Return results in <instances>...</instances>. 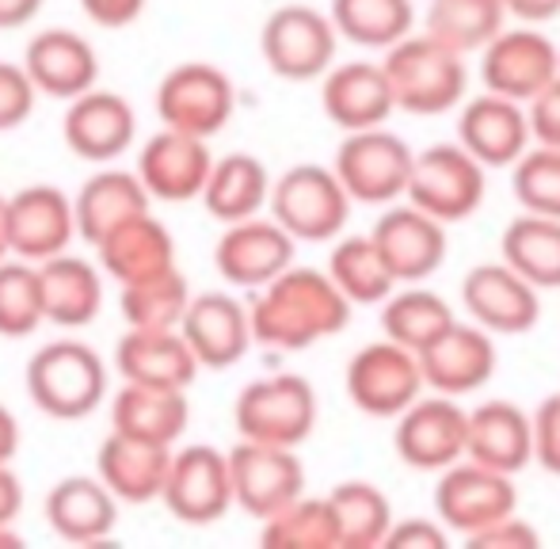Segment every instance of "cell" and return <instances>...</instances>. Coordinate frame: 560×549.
Returning <instances> with one entry per match:
<instances>
[{
	"instance_id": "6da1fadb",
	"label": "cell",
	"mask_w": 560,
	"mask_h": 549,
	"mask_svg": "<svg viewBox=\"0 0 560 549\" xmlns=\"http://www.w3.org/2000/svg\"><path fill=\"white\" fill-rule=\"evenodd\" d=\"M252 336L259 348L305 351L313 343L339 336L351 325L354 302L336 287V279L317 268H287L279 279L256 290L248 302Z\"/></svg>"
},
{
	"instance_id": "7a4b0ae2",
	"label": "cell",
	"mask_w": 560,
	"mask_h": 549,
	"mask_svg": "<svg viewBox=\"0 0 560 549\" xmlns=\"http://www.w3.org/2000/svg\"><path fill=\"white\" fill-rule=\"evenodd\" d=\"M385 73L397 92V107L408 115H446L465 104L469 66L465 54L450 50L435 35H408L385 50Z\"/></svg>"
},
{
	"instance_id": "3957f363",
	"label": "cell",
	"mask_w": 560,
	"mask_h": 549,
	"mask_svg": "<svg viewBox=\"0 0 560 549\" xmlns=\"http://www.w3.org/2000/svg\"><path fill=\"white\" fill-rule=\"evenodd\" d=\"M27 397L50 420H84L107 397V363L81 340H50L27 363Z\"/></svg>"
},
{
	"instance_id": "277c9868",
	"label": "cell",
	"mask_w": 560,
	"mask_h": 549,
	"mask_svg": "<svg viewBox=\"0 0 560 549\" xmlns=\"http://www.w3.org/2000/svg\"><path fill=\"white\" fill-rule=\"evenodd\" d=\"M351 191L336 168L325 164H294L271 187L267 214L298 241V245H328L343 237V225L351 218Z\"/></svg>"
},
{
	"instance_id": "5b68a950",
	"label": "cell",
	"mask_w": 560,
	"mask_h": 549,
	"mask_svg": "<svg viewBox=\"0 0 560 549\" xmlns=\"http://www.w3.org/2000/svg\"><path fill=\"white\" fill-rule=\"evenodd\" d=\"M317 389L302 374H267L241 389L233 405V423L241 439L275 446H302L317 428Z\"/></svg>"
},
{
	"instance_id": "8992f818",
	"label": "cell",
	"mask_w": 560,
	"mask_h": 549,
	"mask_svg": "<svg viewBox=\"0 0 560 549\" xmlns=\"http://www.w3.org/2000/svg\"><path fill=\"white\" fill-rule=\"evenodd\" d=\"M339 31L328 12L313 4H282L264 20L259 31V54L267 69L282 81H317L336 66Z\"/></svg>"
},
{
	"instance_id": "52a82bcc",
	"label": "cell",
	"mask_w": 560,
	"mask_h": 549,
	"mask_svg": "<svg viewBox=\"0 0 560 549\" xmlns=\"http://www.w3.org/2000/svg\"><path fill=\"white\" fill-rule=\"evenodd\" d=\"M343 382L354 409L374 416V420H397L428 389L420 355L389 336L354 351Z\"/></svg>"
},
{
	"instance_id": "ba28073f",
	"label": "cell",
	"mask_w": 560,
	"mask_h": 549,
	"mask_svg": "<svg viewBox=\"0 0 560 549\" xmlns=\"http://www.w3.org/2000/svg\"><path fill=\"white\" fill-rule=\"evenodd\" d=\"M485 172L488 168L462 141H439V145H428L423 153H416L405 199L446 225L469 222L480 210V202H485Z\"/></svg>"
},
{
	"instance_id": "9c48e42d",
	"label": "cell",
	"mask_w": 560,
	"mask_h": 549,
	"mask_svg": "<svg viewBox=\"0 0 560 549\" xmlns=\"http://www.w3.org/2000/svg\"><path fill=\"white\" fill-rule=\"evenodd\" d=\"M416 149L400 135L385 127L374 130H354L339 141L336 149V176L351 191L354 202L366 207H393L408 195V179H412Z\"/></svg>"
},
{
	"instance_id": "30bf717a",
	"label": "cell",
	"mask_w": 560,
	"mask_h": 549,
	"mask_svg": "<svg viewBox=\"0 0 560 549\" xmlns=\"http://www.w3.org/2000/svg\"><path fill=\"white\" fill-rule=\"evenodd\" d=\"M515 512H518V489L511 474L480 466L472 458H462L457 466L439 474L435 515L446 523L450 535L469 542L480 530L495 527V523H503Z\"/></svg>"
},
{
	"instance_id": "8fae6325",
	"label": "cell",
	"mask_w": 560,
	"mask_h": 549,
	"mask_svg": "<svg viewBox=\"0 0 560 549\" xmlns=\"http://www.w3.org/2000/svg\"><path fill=\"white\" fill-rule=\"evenodd\" d=\"M236 107V89L225 69L210 61H184L168 69L156 84V119L168 130H184L195 138H214L225 130Z\"/></svg>"
},
{
	"instance_id": "7c38bea8",
	"label": "cell",
	"mask_w": 560,
	"mask_h": 549,
	"mask_svg": "<svg viewBox=\"0 0 560 549\" xmlns=\"http://www.w3.org/2000/svg\"><path fill=\"white\" fill-rule=\"evenodd\" d=\"M393 451L420 474H443L469 454V412L457 405V397H420L397 416Z\"/></svg>"
},
{
	"instance_id": "4fadbf2b",
	"label": "cell",
	"mask_w": 560,
	"mask_h": 549,
	"mask_svg": "<svg viewBox=\"0 0 560 549\" xmlns=\"http://www.w3.org/2000/svg\"><path fill=\"white\" fill-rule=\"evenodd\" d=\"M560 77V46L538 23L503 27L492 43L480 50V81L488 92H500L518 104H530Z\"/></svg>"
},
{
	"instance_id": "5bb4252c",
	"label": "cell",
	"mask_w": 560,
	"mask_h": 549,
	"mask_svg": "<svg viewBox=\"0 0 560 549\" xmlns=\"http://www.w3.org/2000/svg\"><path fill=\"white\" fill-rule=\"evenodd\" d=\"M229 474H233L236 507L259 523L305 497V466L294 446L241 439L229 451Z\"/></svg>"
},
{
	"instance_id": "9a60e30c",
	"label": "cell",
	"mask_w": 560,
	"mask_h": 549,
	"mask_svg": "<svg viewBox=\"0 0 560 549\" xmlns=\"http://www.w3.org/2000/svg\"><path fill=\"white\" fill-rule=\"evenodd\" d=\"M164 507L187 527H210L225 519L229 507H236L233 474H229V451L207 443L179 446L172 454L168 481L161 492Z\"/></svg>"
},
{
	"instance_id": "2e32d148",
	"label": "cell",
	"mask_w": 560,
	"mask_h": 549,
	"mask_svg": "<svg viewBox=\"0 0 560 549\" xmlns=\"http://www.w3.org/2000/svg\"><path fill=\"white\" fill-rule=\"evenodd\" d=\"M541 290L508 260L477 264L462 279V305L492 336H523L541 317Z\"/></svg>"
},
{
	"instance_id": "e0dca14e",
	"label": "cell",
	"mask_w": 560,
	"mask_h": 549,
	"mask_svg": "<svg viewBox=\"0 0 560 549\" xmlns=\"http://www.w3.org/2000/svg\"><path fill=\"white\" fill-rule=\"evenodd\" d=\"M298 241L282 230L275 218H244V222L225 225V233L214 245V268L241 290H259L271 279H279L287 268H294Z\"/></svg>"
},
{
	"instance_id": "ac0fdd59",
	"label": "cell",
	"mask_w": 560,
	"mask_h": 549,
	"mask_svg": "<svg viewBox=\"0 0 560 549\" xmlns=\"http://www.w3.org/2000/svg\"><path fill=\"white\" fill-rule=\"evenodd\" d=\"M370 237L377 241L382 256L389 260L400 287L408 282H428L446 264V222L431 218L416 202H393L374 222Z\"/></svg>"
},
{
	"instance_id": "d6986e66",
	"label": "cell",
	"mask_w": 560,
	"mask_h": 549,
	"mask_svg": "<svg viewBox=\"0 0 560 549\" xmlns=\"http://www.w3.org/2000/svg\"><path fill=\"white\" fill-rule=\"evenodd\" d=\"M420 363L431 394L469 397L495 378L500 351H495V336L480 328L477 320H469V325L454 320L431 348L420 351Z\"/></svg>"
},
{
	"instance_id": "ffe728a7",
	"label": "cell",
	"mask_w": 560,
	"mask_h": 549,
	"mask_svg": "<svg viewBox=\"0 0 560 549\" xmlns=\"http://www.w3.org/2000/svg\"><path fill=\"white\" fill-rule=\"evenodd\" d=\"M457 141L477 156L485 168H511L534 145L530 112L518 100L500 92H480L465 100L457 115Z\"/></svg>"
},
{
	"instance_id": "44dd1931",
	"label": "cell",
	"mask_w": 560,
	"mask_h": 549,
	"mask_svg": "<svg viewBox=\"0 0 560 549\" xmlns=\"http://www.w3.org/2000/svg\"><path fill=\"white\" fill-rule=\"evenodd\" d=\"M320 107H325L328 122L343 130V135L385 127L393 119V112H400L397 92H393V81L382 61L332 66L325 73V84H320Z\"/></svg>"
},
{
	"instance_id": "7402d4cb",
	"label": "cell",
	"mask_w": 560,
	"mask_h": 549,
	"mask_svg": "<svg viewBox=\"0 0 560 549\" xmlns=\"http://www.w3.org/2000/svg\"><path fill=\"white\" fill-rule=\"evenodd\" d=\"M218 156L210 153L207 138L184 135V130H168L153 135L138 153V176L149 187L153 199L164 202H191L202 199L214 172Z\"/></svg>"
},
{
	"instance_id": "603a6c76",
	"label": "cell",
	"mask_w": 560,
	"mask_h": 549,
	"mask_svg": "<svg viewBox=\"0 0 560 549\" xmlns=\"http://www.w3.org/2000/svg\"><path fill=\"white\" fill-rule=\"evenodd\" d=\"M8 214H12V253L31 264L61 256L73 237H81L73 199L54 184H31L8 195Z\"/></svg>"
},
{
	"instance_id": "cb8c5ba5",
	"label": "cell",
	"mask_w": 560,
	"mask_h": 549,
	"mask_svg": "<svg viewBox=\"0 0 560 549\" xmlns=\"http://www.w3.org/2000/svg\"><path fill=\"white\" fill-rule=\"evenodd\" d=\"M179 332L187 336V343L195 348V355H199V363L207 371H229L256 343V336H252V309L244 302H236L233 294H225V290L195 294Z\"/></svg>"
},
{
	"instance_id": "d4e9b609",
	"label": "cell",
	"mask_w": 560,
	"mask_h": 549,
	"mask_svg": "<svg viewBox=\"0 0 560 549\" xmlns=\"http://www.w3.org/2000/svg\"><path fill=\"white\" fill-rule=\"evenodd\" d=\"M61 135H66V145L81 161L107 164L118 161L133 145V138H138V115H133L130 100L118 96V92L89 89L84 96L69 100Z\"/></svg>"
},
{
	"instance_id": "484cf974",
	"label": "cell",
	"mask_w": 560,
	"mask_h": 549,
	"mask_svg": "<svg viewBox=\"0 0 560 549\" xmlns=\"http://www.w3.org/2000/svg\"><path fill=\"white\" fill-rule=\"evenodd\" d=\"M115 371L138 386L191 389L202 363L179 328H130L115 348Z\"/></svg>"
},
{
	"instance_id": "4316f807",
	"label": "cell",
	"mask_w": 560,
	"mask_h": 549,
	"mask_svg": "<svg viewBox=\"0 0 560 549\" xmlns=\"http://www.w3.org/2000/svg\"><path fill=\"white\" fill-rule=\"evenodd\" d=\"M118 504L122 500L107 489L100 474L96 477L73 474V477H61L58 484H50V492L43 500V519L66 542L96 546L115 535Z\"/></svg>"
},
{
	"instance_id": "83f0119b",
	"label": "cell",
	"mask_w": 560,
	"mask_h": 549,
	"mask_svg": "<svg viewBox=\"0 0 560 549\" xmlns=\"http://www.w3.org/2000/svg\"><path fill=\"white\" fill-rule=\"evenodd\" d=\"M23 69L35 81L38 96L54 100H77L100 81L96 46L69 27L38 31L23 50Z\"/></svg>"
},
{
	"instance_id": "f1b7e54d",
	"label": "cell",
	"mask_w": 560,
	"mask_h": 549,
	"mask_svg": "<svg viewBox=\"0 0 560 549\" xmlns=\"http://www.w3.org/2000/svg\"><path fill=\"white\" fill-rule=\"evenodd\" d=\"M172 454H176V446L112 428V435L100 443L96 474L104 477V484L122 504H149V500H161Z\"/></svg>"
},
{
	"instance_id": "f546056e",
	"label": "cell",
	"mask_w": 560,
	"mask_h": 549,
	"mask_svg": "<svg viewBox=\"0 0 560 549\" xmlns=\"http://www.w3.org/2000/svg\"><path fill=\"white\" fill-rule=\"evenodd\" d=\"M465 458L515 477L534 462V412L515 401H480L469 409V454Z\"/></svg>"
},
{
	"instance_id": "4dcf8cb0",
	"label": "cell",
	"mask_w": 560,
	"mask_h": 549,
	"mask_svg": "<svg viewBox=\"0 0 560 549\" xmlns=\"http://www.w3.org/2000/svg\"><path fill=\"white\" fill-rule=\"evenodd\" d=\"M96 256L104 274H112L118 287H126V282L153 279V274L176 268V237L161 218L145 210V214L115 225L96 245Z\"/></svg>"
},
{
	"instance_id": "1f68e13d",
	"label": "cell",
	"mask_w": 560,
	"mask_h": 549,
	"mask_svg": "<svg viewBox=\"0 0 560 549\" xmlns=\"http://www.w3.org/2000/svg\"><path fill=\"white\" fill-rule=\"evenodd\" d=\"M149 187L141 184L138 168H100L96 176H89L81 184V191L73 195L77 210V233L84 245L96 248L115 225L130 222V218L145 214L149 210Z\"/></svg>"
},
{
	"instance_id": "d6a6232c",
	"label": "cell",
	"mask_w": 560,
	"mask_h": 549,
	"mask_svg": "<svg viewBox=\"0 0 560 549\" xmlns=\"http://www.w3.org/2000/svg\"><path fill=\"white\" fill-rule=\"evenodd\" d=\"M46 297V325L58 328H84L104 309V274L96 264L81 256H50L38 264Z\"/></svg>"
},
{
	"instance_id": "836d02e7",
	"label": "cell",
	"mask_w": 560,
	"mask_h": 549,
	"mask_svg": "<svg viewBox=\"0 0 560 549\" xmlns=\"http://www.w3.org/2000/svg\"><path fill=\"white\" fill-rule=\"evenodd\" d=\"M191 423V401L187 389H161V386H138L122 382V389L112 401V428L126 435L153 439V443L176 446L179 435Z\"/></svg>"
},
{
	"instance_id": "e575fe53",
	"label": "cell",
	"mask_w": 560,
	"mask_h": 549,
	"mask_svg": "<svg viewBox=\"0 0 560 549\" xmlns=\"http://www.w3.org/2000/svg\"><path fill=\"white\" fill-rule=\"evenodd\" d=\"M271 172L259 156L252 153H229L218 156L214 172H210V184L202 191L207 202V214L218 218L222 225L244 222V218L264 214V207L271 202Z\"/></svg>"
},
{
	"instance_id": "d590c367",
	"label": "cell",
	"mask_w": 560,
	"mask_h": 549,
	"mask_svg": "<svg viewBox=\"0 0 560 549\" xmlns=\"http://www.w3.org/2000/svg\"><path fill=\"white\" fill-rule=\"evenodd\" d=\"M500 260H508L538 290H560V218L523 210L500 237Z\"/></svg>"
},
{
	"instance_id": "8d00e7d4",
	"label": "cell",
	"mask_w": 560,
	"mask_h": 549,
	"mask_svg": "<svg viewBox=\"0 0 560 549\" xmlns=\"http://www.w3.org/2000/svg\"><path fill=\"white\" fill-rule=\"evenodd\" d=\"M454 320H457L454 305H450L443 294H435V290L420 287V282L397 287L382 302V332L389 336V340L412 348L416 355H420L423 348H431Z\"/></svg>"
},
{
	"instance_id": "74e56055",
	"label": "cell",
	"mask_w": 560,
	"mask_h": 549,
	"mask_svg": "<svg viewBox=\"0 0 560 549\" xmlns=\"http://www.w3.org/2000/svg\"><path fill=\"white\" fill-rule=\"evenodd\" d=\"M328 504L336 512L339 549H385L397 515L374 481H339L328 492Z\"/></svg>"
},
{
	"instance_id": "f35d334b",
	"label": "cell",
	"mask_w": 560,
	"mask_h": 549,
	"mask_svg": "<svg viewBox=\"0 0 560 549\" xmlns=\"http://www.w3.org/2000/svg\"><path fill=\"white\" fill-rule=\"evenodd\" d=\"M508 15L511 12L503 0H431L423 31L469 58L508 27Z\"/></svg>"
},
{
	"instance_id": "ab89813d",
	"label": "cell",
	"mask_w": 560,
	"mask_h": 549,
	"mask_svg": "<svg viewBox=\"0 0 560 549\" xmlns=\"http://www.w3.org/2000/svg\"><path fill=\"white\" fill-rule=\"evenodd\" d=\"M328 274H332L336 287L354 305H382L400 287L389 260L382 256V248H377V241L370 233H362V237H339L332 253H328Z\"/></svg>"
},
{
	"instance_id": "60d3db41",
	"label": "cell",
	"mask_w": 560,
	"mask_h": 549,
	"mask_svg": "<svg viewBox=\"0 0 560 549\" xmlns=\"http://www.w3.org/2000/svg\"><path fill=\"white\" fill-rule=\"evenodd\" d=\"M328 15L339 38L366 46V50H389L416 27L412 0H332Z\"/></svg>"
},
{
	"instance_id": "b9f144b4",
	"label": "cell",
	"mask_w": 560,
	"mask_h": 549,
	"mask_svg": "<svg viewBox=\"0 0 560 549\" xmlns=\"http://www.w3.org/2000/svg\"><path fill=\"white\" fill-rule=\"evenodd\" d=\"M191 297L195 294L187 287L184 271L172 268L164 274H153V279L126 282L118 305H122V317L130 328H179Z\"/></svg>"
},
{
	"instance_id": "7bdbcfd3",
	"label": "cell",
	"mask_w": 560,
	"mask_h": 549,
	"mask_svg": "<svg viewBox=\"0 0 560 549\" xmlns=\"http://www.w3.org/2000/svg\"><path fill=\"white\" fill-rule=\"evenodd\" d=\"M259 542L271 549H339V527L328 497H298L264 519Z\"/></svg>"
},
{
	"instance_id": "ee69618b",
	"label": "cell",
	"mask_w": 560,
	"mask_h": 549,
	"mask_svg": "<svg viewBox=\"0 0 560 549\" xmlns=\"http://www.w3.org/2000/svg\"><path fill=\"white\" fill-rule=\"evenodd\" d=\"M46 325V297H43V274L38 264L23 260H0V336L20 340L35 328Z\"/></svg>"
},
{
	"instance_id": "f6af8a7d",
	"label": "cell",
	"mask_w": 560,
	"mask_h": 549,
	"mask_svg": "<svg viewBox=\"0 0 560 549\" xmlns=\"http://www.w3.org/2000/svg\"><path fill=\"white\" fill-rule=\"evenodd\" d=\"M511 191L530 214L560 218V149L530 145L511 164Z\"/></svg>"
},
{
	"instance_id": "bcb514c9",
	"label": "cell",
	"mask_w": 560,
	"mask_h": 549,
	"mask_svg": "<svg viewBox=\"0 0 560 549\" xmlns=\"http://www.w3.org/2000/svg\"><path fill=\"white\" fill-rule=\"evenodd\" d=\"M38 89L23 61H0V135L23 127L35 112Z\"/></svg>"
},
{
	"instance_id": "7dc6e473",
	"label": "cell",
	"mask_w": 560,
	"mask_h": 549,
	"mask_svg": "<svg viewBox=\"0 0 560 549\" xmlns=\"http://www.w3.org/2000/svg\"><path fill=\"white\" fill-rule=\"evenodd\" d=\"M534 462L560 477V394H549L534 409Z\"/></svg>"
},
{
	"instance_id": "c3c4849f",
	"label": "cell",
	"mask_w": 560,
	"mask_h": 549,
	"mask_svg": "<svg viewBox=\"0 0 560 549\" xmlns=\"http://www.w3.org/2000/svg\"><path fill=\"white\" fill-rule=\"evenodd\" d=\"M385 549H450V530L439 515L435 519H423V515L397 519L389 530V542H385Z\"/></svg>"
},
{
	"instance_id": "681fc988",
	"label": "cell",
	"mask_w": 560,
	"mask_h": 549,
	"mask_svg": "<svg viewBox=\"0 0 560 549\" xmlns=\"http://www.w3.org/2000/svg\"><path fill=\"white\" fill-rule=\"evenodd\" d=\"M530 112V130H534V145H553L560 149V77L549 84L546 92L526 104Z\"/></svg>"
},
{
	"instance_id": "f907efd6",
	"label": "cell",
	"mask_w": 560,
	"mask_h": 549,
	"mask_svg": "<svg viewBox=\"0 0 560 549\" xmlns=\"http://www.w3.org/2000/svg\"><path fill=\"white\" fill-rule=\"evenodd\" d=\"M469 546H477V549H538L541 535L526 519H518V512H515L503 523H495V527L480 530L477 538H469Z\"/></svg>"
},
{
	"instance_id": "816d5d0a",
	"label": "cell",
	"mask_w": 560,
	"mask_h": 549,
	"mask_svg": "<svg viewBox=\"0 0 560 549\" xmlns=\"http://www.w3.org/2000/svg\"><path fill=\"white\" fill-rule=\"evenodd\" d=\"M149 0H81L84 15L100 27H130L141 12H145Z\"/></svg>"
},
{
	"instance_id": "f5cc1de1",
	"label": "cell",
	"mask_w": 560,
	"mask_h": 549,
	"mask_svg": "<svg viewBox=\"0 0 560 549\" xmlns=\"http://www.w3.org/2000/svg\"><path fill=\"white\" fill-rule=\"evenodd\" d=\"M23 512V484L12 466H0V527H12Z\"/></svg>"
},
{
	"instance_id": "db71d44e",
	"label": "cell",
	"mask_w": 560,
	"mask_h": 549,
	"mask_svg": "<svg viewBox=\"0 0 560 549\" xmlns=\"http://www.w3.org/2000/svg\"><path fill=\"white\" fill-rule=\"evenodd\" d=\"M503 4L523 23H549L560 15V0H503Z\"/></svg>"
},
{
	"instance_id": "11a10c76",
	"label": "cell",
	"mask_w": 560,
	"mask_h": 549,
	"mask_svg": "<svg viewBox=\"0 0 560 549\" xmlns=\"http://www.w3.org/2000/svg\"><path fill=\"white\" fill-rule=\"evenodd\" d=\"M43 12V0H0V31H15Z\"/></svg>"
},
{
	"instance_id": "9f6ffc18",
	"label": "cell",
	"mask_w": 560,
	"mask_h": 549,
	"mask_svg": "<svg viewBox=\"0 0 560 549\" xmlns=\"http://www.w3.org/2000/svg\"><path fill=\"white\" fill-rule=\"evenodd\" d=\"M20 454V420L8 405H0V466H12Z\"/></svg>"
},
{
	"instance_id": "6f0895ef",
	"label": "cell",
	"mask_w": 560,
	"mask_h": 549,
	"mask_svg": "<svg viewBox=\"0 0 560 549\" xmlns=\"http://www.w3.org/2000/svg\"><path fill=\"white\" fill-rule=\"evenodd\" d=\"M12 253V214H8V195H0V260Z\"/></svg>"
},
{
	"instance_id": "680465c9",
	"label": "cell",
	"mask_w": 560,
	"mask_h": 549,
	"mask_svg": "<svg viewBox=\"0 0 560 549\" xmlns=\"http://www.w3.org/2000/svg\"><path fill=\"white\" fill-rule=\"evenodd\" d=\"M20 542H23V538L15 535L12 527H0V549H8V546H20Z\"/></svg>"
}]
</instances>
